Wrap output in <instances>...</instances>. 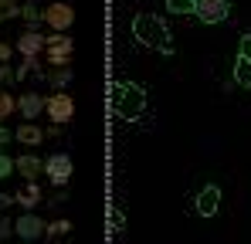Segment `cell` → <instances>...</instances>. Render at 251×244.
I'll return each mask as SVG.
<instances>
[{"mask_svg":"<svg viewBox=\"0 0 251 244\" xmlns=\"http://www.w3.org/2000/svg\"><path fill=\"white\" fill-rule=\"evenodd\" d=\"M14 112H17V98H14L10 92H0V122L10 119Z\"/></svg>","mask_w":251,"mask_h":244,"instance_id":"19","label":"cell"},{"mask_svg":"<svg viewBox=\"0 0 251 244\" xmlns=\"http://www.w3.org/2000/svg\"><path fill=\"white\" fill-rule=\"evenodd\" d=\"M68 231H72V224H68V220H51V224H48V231H44V238H65Z\"/></svg>","mask_w":251,"mask_h":244,"instance_id":"21","label":"cell"},{"mask_svg":"<svg viewBox=\"0 0 251 244\" xmlns=\"http://www.w3.org/2000/svg\"><path fill=\"white\" fill-rule=\"evenodd\" d=\"M48 119L58 122V125H65V122L75 119V98L72 95H65V92H54V95H48Z\"/></svg>","mask_w":251,"mask_h":244,"instance_id":"4","label":"cell"},{"mask_svg":"<svg viewBox=\"0 0 251 244\" xmlns=\"http://www.w3.org/2000/svg\"><path fill=\"white\" fill-rule=\"evenodd\" d=\"M41 68V54H27V58H21V68H17V81L24 78V75H31V72H38Z\"/></svg>","mask_w":251,"mask_h":244,"instance_id":"18","label":"cell"},{"mask_svg":"<svg viewBox=\"0 0 251 244\" xmlns=\"http://www.w3.org/2000/svg\"><path fill=\"white\" fill-rule=\"evenodd\" d=\"M44 109H48V98H44V95H38V92H24V95L17 98V112H21L24 119H31V122L38 119Z\"/></svg>","mask_w":251,"mask_h":244,"instance_id":"10","label":"cell"},{"mask_svg":"<svg viewBox=\"0 0 251 244\" xmlns=\"http://www.w3.org/2000/svg\"><path fill=\"white\" fill-rule=\"evenodd\" d=\"M24 244H34V241H24Z\"/></svg>","mask_w":251,"mask_h":244,"instance_id":"30","label":"cell"},{"mask_svg":"<svg viewBox=\"0 0 251 244\" xmlns=\"http://www.w3.org/2000/svg\"><path fill=\"white\" fill-rule=\"evenodd\" d=\"M10 139H17V136H14V132H10V129H7V125H0V146H7V143H10Z\"/></svg>","mask_w":251,"mask_h":244,"instance_id":"28","label":"cell"},{"mask_svg":"<svg viewBox=\"0 0 251 244\" xmlns=\"http://www.w3.org/2000/svg\"><path fill=\"white\" fill-rule=\"evenodd\" d=\"M10 203H17V197H14V194H0V210H7Z\"/></svg>","mask_w":251,"mask_h":244,"instance_id":"29","label":"cell"},{"mask_svg":"<svg viewBox=\"0 0 251 244\" xmlns=\"http://www.w3.org/2000/svg\"><path fill=\"white\" fill-rule=\"evenodd\" d=\"M10 234H17V220H10L7 214H0V241H7Z\"/></svg>","mask_w":251,"mask_h":244,"instance_id":"22","label":"cell"},{"mask_svg":"<svg viewBox=\"0 0 251 244\" xmlns=\"http://www.w3.org/2000/svg\"><path fill=\"white\" fill-rule=\"evenodd\" d=\"M10 54H14V48H10L7 41H0V65H7V61H10Z\"/></svg>","mask_w":251,"mask_h":244,"instance_id":"27","label":"cell"},{"mask_svg":"<svg viewBox=\"0 0 251 244\" xmlns=\"http://www.w3.org/2000/svg\"><path fill=\"white\" fill-rule=\"evenodd\" d=\"M14 136H17V143H24V146H41V143H44V129H41V125H34L31 119L24 122Z\"/></svg>","mask_w":251,"mask_h":244,"instance_id":"14","label":"cell"},{"mask_svg":"<svg viewBox=\"0 0 251 244\" xmlns=\"http://www.w3.org/2000/svg\"><path fill=\"white\" fill-rule=\"evenodd\" d=\"M72 58H75V41L68 38L65 31H54V34L48 38L44 61H48L51 68H65V65H72Z\"/></svg>","mask_w":251,"mask_h":244,"instance_id":"3","label":"cell"},{"mask_svg":"<svg viewBox=\"0 0 251 244\" xmlns=\"http://www.w3.org/2000/svg\"><path fill=\"white\" fill-rule=\"evenodd\" d=\"M17 173H21L24 180H38L44 173V160L34 156V153H24V156H17Z\"/></svg>","mask_w":251,"mask_h":244,"instance_id":"13","label":"cell"},{"mask_svg":"<svg viewBox=\"0 0 251 244\" xmlns=\"http://www.w3.org/2000/svg\"><path fill=\"white\" fill-rule=\"evenodd\" d=\"M217 207H221V190H217V187H204V190L197 194V214H201V217H214Z\"/></svg>","mask_w":251,"mask_h":244,"instance_id":"12","label":"cell"},{"mask_svg":"<svg viewBox=\"0 0 251 244\" xmlns=\"http://www.w3.org/2000/svg\"><path fill=\"white\" fill-rule=\"evenodd\" d=\"M17 78V68H7V65H0V85H7V81Z\"/></svg>","mask_w":251,"mask_h":244,"instance_id":"25","label":"cell"},{"mask_svg":"<svg viewBox=\"0 0 251 244\" xmlns=\"http://www.w3.org/2000/svg\"><path fill=\"white\" fill-rule=\"evenodd\" d=\"M194 14L204 24H221L231 14V0H194Z\"/></svg>","mask_w":251,"mask_h":244,"instance_id":"6","label":"cell"},{"mask_svg":"<svg viewBox=\"0 0 251 244\" xmlns=\"http://www.w3.org/2000/svg\"><path fill=\"white\" fill-rule=\"evenodd\" d=\"M112 109H116L119 119H129V122L139 119L143 109H146V92L132 81H116L112 85Z\"/></svg>","mask_w":251,"mask_h":244,"instance_id":"2","label":"cell"},{"mask_svg":"<svg viewBox=\"0 0 251 244\" xmlns=\"http://www.w3.org/2000/svg\"><path fill=\"white\" fill-rule=\"evenodd\" d=\"M10 173H17V160H10V156L0 153V180H7Z\"/></svg>","mask_w":251,"mask_h":244,"instance_id":"24","label":"cell"},{"mask_svg":"<svg viewBox=\"0 0 251 244\" xmlns=\"http://www.w3.org/2000/svg\"><path fill=\"white\" fill-rule=\"evenodd\" d=\"M44 24H48L51 31H68V27L75 24V10H72V3H65V0L48 3V10H44Z\"/></svg>","mask_w":251,"mask_h":244,"instance_id":"5","label":"cell"},{"mask_svg":"<svg viewBox=\"0 0 251 244\" xmlns=\"http://www.w3.org/2000/svg\"><path fill=\"white\" fill-rule=\"evenodd\" d=\"M14 197H17V203H21L24 210H34V207L44 200V190H41L38 180H24V190H17Z\"/></svg>","mask_w":251,"mask_h":244,"instance_id":"11","label":"cell"},{"mask_svg":"<svg viewBox=\"0 0 251 244\" xmlns=\"http://www.w3.org/2000/svg\"><path fill=\"white\" fill-rule=\"evenodd\" d=\"M21 17H24L31 27L44 24V10H38V0H24V3H21Z\"/></svg>","mask_w":251,"mask_h":244,"instance_id":"15","label":"cell"},{"mask_svg":"<svg viewBox=\"0 0 251 244\" xmlns=\"http://www.w3.org/2000/svg\"><path fill=\"white\" fill-rule=\"evenodd\" d=\"M44 231H48V224H44L34 210H27V214L17 217V238L21 241H38V238H44Z\"/></svg>","mask_w":251,"mask_h":244,"instance_id":"8","label":"cell"},{"mask_svg":"<svg viewBox=\"0 0 251 244\" xmlns=\"http://www.w3.org/2000/svg\"><path fill=\"white\" fill-rule=\"evenodd\" d=\"M132 34H136L139 44H146V48H156V51H163V54H173L170 31H167V24H163L156 14H136V21H132Z\"/></svg>","mask_w":251,"mask_h":244,"instance_id":"1","label":"cell"},{"mask_svg":"<svg viewBox=\"0 0 251 244\" xmlns=\"http://www.w3.org/2000/svg\"><path fill=\"white\" fill-rule=\"evenodd\" d=\"M10 17H21V3L17 0H0V24L10 21Z\"/></svg>","mask_w":251,"mask_h":244,"instance_id":"20","label":"cell"},{"mask_svg":"<svg viewBox=\"0 0 251 244\" xmlns=\"http://www.w3.org/2000/svg\"><path fill=\"white\" fill-rule=\"evenodd\" d=\"M72 78H75V72H72L68 65H65V68H54V72H48V81H51L58 92H65V88L72 85Z\"/></svg>","mask_w":251,"mask_h":244,"instance_id":"16","label":"cell"},{"mask_svg":"<svg viewBox=\"0 0 251 244\" xmlns=\"http://www.w3.org/2000/svg\"><path fill=\"white\" fill-rule=\"evenodd\" d=\"M17 51H21V58H27V54H44V51H48V34H41L38 27H27V31L17 38Z\"/></svg>","mask_w":251,"mask_h":244,"instance_id":"9","label":"cell"},{"mask_svg":"<svg viewBox=\"0 0 251 244\" xmlns=\"http://www.w3.org/2000/svg\"><path fill=\"white\" fill-rule=\"evenodd\" d=\"M0 244H3V241H0Z\"/></svg>","mask_w":251,"mask_h":244,"instance_id":"31","label":"cell"},{"mask_svg":"<svg viewBox=\"0 0 251 244\" xmlns=\"http://www.w3.org/2000/svg\"><path fill=\"white\" fill-rule=\"evenodd\" d=\"M238 54H245V58L251 61V34H245V38H241V44H238Z\"/></svg>","mask_w":251,"mask_h":244,"instance_id":"26","label":"cell"},{"mask_svg":"<svg viewBox=\"0 0 251 244\" xmlns=\"http://www.w3.org/2000/svg\"><path fill=\"white\" fill-rule=\"evenodd\" d=\"M167 7L173 14H194V0H167Z\"/></svg>","mask_w":251,"mask_h":244,"instance_id":"23","label":"cell"},{"mask_svg":"<svg viewBox=\"0 0 251 244\" xmlns=\"http://www.w3.org/2000/svg\"><path fill=\"white\" fill-rule=\"evenodd\" d=\"M44 173H48V180H51L54 187H65L68 176H72V156H68V153L48 156V160H44Z\"/></svg>","mask_w":251,"mask_h":244,"instance_id":"7","label":"cell"},{"mask_svg":"<svg viewBox=\"0 0 251 244\" xmlns=\"http://www.w3.org/2000/svg\"><path fill=\"white\" fill-rule=\"evenodd\" d=\"M234 81L241 88H251V61L245 54H238V65H234Z\"/></svg>","mask_w":251,"mask_h":244,"instance_id":"17","label":"cell"}]
</instances>
